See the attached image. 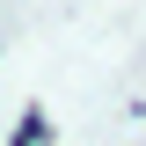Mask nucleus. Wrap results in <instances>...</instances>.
Segmentation results:
<instances>
[{
    "label": "nucleus",
    "mask_w": 146,
    "mask_h": 146,
    "mask_svg": "<svg viewBox=\"0 0 146 146\" xmlns=\"http://www.w3.org/2000/svg\"><path fill=\"white\" fill-rule=\"evenodd\" d=\"M44 131H51V117H44V110H29V117L15 124V146H44Z\"/></svg>",
    "instance_id": "f257e3e1"
}]
</instances>
